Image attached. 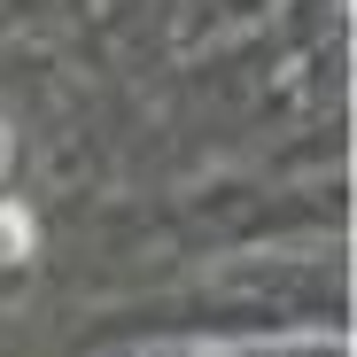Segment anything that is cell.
<instances>
[{
  "instance_id": "cell-2",
  "label": "cell",
  "mask_w": 357,
  "mask_h": 357,
  "mask_svg": "<svg viewBox=\"0 0 357 357\" xmlns=\"http://www.w3.org/2000/svg\"><path fill=\"white\" fill-rule=\"evenodd\" d=\"M8 155H16V132H8V116H0V171H8Z\"/></svg>"
},
{
  "instance_id": "cell-1",
  "label": "cell",
  "mask_w": 357,
  "mask_h": 357,
  "mask_svg": "<svg viewBox=\"0 0 357 357\" xmlns=\"http://www.w3.org/2000/svg\"><path fill=\"white\" fill-rule=\"evenodd\" d=\"M39 249V225H31V210L24 202H0V264H24Z\"/></svg>"
}]
</instances>
